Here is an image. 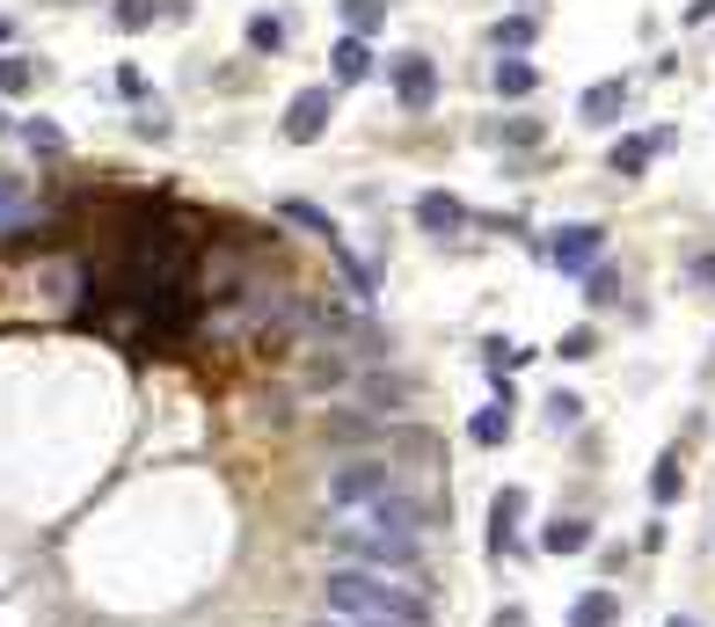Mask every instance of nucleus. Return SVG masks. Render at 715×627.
Returning <instances> with one entry per match:
<instances>
[{"mask_svg": "<svg viewBox=\"0 0 715 627\" xmlns=\"http://www.w3.org/2000/svg\"><path fill=\"white\" fill-rule=\"evenodd\" d=\"M672 146V132H629V140H613V154H606V168L621 175V183H635V175L650 168V161Z\"/></svg>", "mask_w": 715, "mask_h": 627, "instance_id": "obj_7", "label": "nucleus"}, {"mask_svg": "<svg viewBox=\"0 0 715 627\" xmlns=\"http://www.w3.org/2000/svg\"><path fill=\"white\" fill-rule=\"evenodd\" d=\"M576 417H584V401L576 394H548V423H555V431H570Z\"/></svg>", "mask_w": 715, "mask_h": 627, "instance_id": "obj_25", "label": "nucleus"}, {"mask_svg": "<svg viewBox=\"0 0 715 627\" xmlns=\"http://www.w3.org/2000/svg\"><path fill=\"white\" fill-rule=\"evenodd\" d=\"M489 627H525V606H504V613H497Z\"/></svg>", "mask_w": 715, "mask_h": 627, "instance_id": "obj_30", "label": "nucleus"}, {"mask_svg": "<svg viewBox=\"0 0 715 627\" xmlns=\"http://www.w3.org/2000/svg\"><path fill=\"white\" fill-rule=\"evenodd\" d=\"M315 627H387V620H344V613H329V620H315Z\"/></svg>", "mask_w": 715, "mask_h": 627, "instance_id": "obj_32", "label": "nucleus"}, {"mask_svg": "<svg viewBox=\"0 0 715 627\" xmlns=\"http://www.w3.org/2000/svg\"><path fill=\"white\" fill-rule=\"evenodd\" d=\"M621 620V592H584L570 606V627H613Z\"/></svg>", "mask_w": 715, "mask_h": 627, "instance_id": "obj_16", "label": "nucleus"}, {"mask_svg": "<svg viewBox=\"0 0 715 627\" xmlns=\"http://www.w3.org/2000/svg\"><path fill=\"white\" fill-rule=\"evenodd\" d=\"M278 219H285V227H307V234H321V241L336 248V219L315 205V197H278Z\"/></svg>", "mask_w": 715, "mask_h": 627, "instance_id": "obj_14", "label": "nucleus"}, {"mask_svg": "<svg viewBox=\"0 0 715 627\" xmlns=\"http://www.w3.org/2000/svg\"><path fill=\"white\" fill-rule=\"evenodd\" d=\"M409 212H417V227H423V234H460V227H468V205H460L453 191H423Z\"/></svg>", "mask_w": 715, "mask_h": 627, "instance_id": "obj_10", "label": "nucleus"}, {"mask_svg": "<svg viewBox=\"0 0 715 627\" xmlns=\"http://www.w3.org/2000/svg\"><path fill=\"white\" fill-rule=\"evenodd\" d=\"M541 547L548 555H584V547H592V518H548Z\"/></svg>", "mask_w": 715, "mask_h": 627, "instance_id": "obj_15", "label": "nucleus"}, {"mask_svg": "<svg viewBox=\"0 0 715 627\" xmlns=\"http://www.w3.org/2000/svg\"><path fill=\"white\" fill-rule=\"evenodd\" d=\"M22 140L44 146V154H59V146H67V132H59V124H22Z\"/></svg>", "mask_w": 715, "mask_h": 627, "instance_id": "obj_27", "label": "nucleus"}, {"mask_svg": "<svg viewBox=\"0 0 715 627\" xmlns=\"http://www.w3.org/2000/svg\"><path fill=\"white\" fill-rule=\"evenodd\" d=\"M489 140H504V146H541V117H511V124H489Z\"/></svg>", "mask_w": 715, "mask_h": 627, "instance_id": "obj_22", "label": "nucleus"}, {"mask_svg": "<svg viewBox=\"0 0 715 627\" xmlns=\"http://www.w3.org/2000/svg\"><path fill=\"white\" fill-rule=\"evenodd\" d=\"M680 489H686V467H680V453H664L650 467V504H680Z\"/></svg>", "mask_w": 715, "mask_h": 627, "instance_id": "obj_18", "label": "nucleus"}, {"mask_svg": "<svg viewBox=\"0 0 715 627\" xmlns=\"http://www.w3.org/2000/svg\"><path fill=\"white\" fill-rule=\"evenodd\" d=\"M592 350H599V329H570V336H562V343H555V358H570V366H584Z\"/></svg>", "mask_w": 715, "mask_h": 627, "instance_id": "obj_23", "label": "nucleus"}, {"mask_svg": "<svg viewBox=\"0 0 715 627\" xmlns=\"http://www.w3.org/2000/svg\"><path fill=\"white\" fill-rule=\"evenodd\" d=\"M16 205H22V183H16V175H0V219H8Z\"/></svg>", "mask_w": 715, "mask_h": 627, "instance_id": "obj_28", "label": "nucleus"}, {"mask_svg": "<svg viewBox=\"0 0 715 627\" xmlns=\"http://www.w3.org/2000/svg\"><path fill=\"white\" fill-rule=\"evenodd\" d=\"M664 627H701V620H686V613H672V620H664Z\"/></svg>", "mask_w": 715, "mask_h": 627, "instance_id": "obj_33", "label": "nucleus"}, {"mask_svg": "<svg viewBox=\"0 0 715 627\" xmlns=\"http://www.w3.org/2000/svg\"><path fill=\"white\" fill-rule=\"evenodd\" d=\"M489 44L497 52H533L541 44V16H497L489 22Z\"/></svg>", "mask_w": 715, "mask_h": 627, "instance_id": "obj_13", "label": "nucleus"}, {"mask_svg": "<svg viewBox=\"0 0 715 627\" xmlns=\"http://www.w3.org/2000/svg\"><path fill=\"white\" fill-rule=\"evenodd\" d=\"M336 562H366V569H401V576H423V541L417 533H395L380 525L372 511H358L350 525H336Z\"/></svg>", "mask_w": 715, "mask_h": 627, "instance_id": "obj_2", "label": "nucleus"}, {"mask_svg": "<svg viewBox=\"0 0 715 627\" xmlns=\"http://www.w3.org/2000/svg\"><path fill=\"white\" fill-rule=\"evenodd\" d=\"M336 16H344V37H380L387 0H336Z\"/></svg>", "mask_w": 715, "mask_h": 627, "instance_id": "obj_17", "label": "nucleus"}, {"mask_svg": "<svg viewBox=\"0 0 715 627\" xmlns=\"http://www.w3.org/2000/svg\"><path fill=\"white\" fill-rule=\"evenodd\" d=\"M154 16H161V0H118V8H110V22H118L124 37H140Z\"/></svg>", "mask_w": 715, "mask_h": 627, "instance_id": "obj_20", "label": "nucleus"}, {"mask_svg": "<svg viewBox=\"0 0 715 627\" xmlns=\"http://www.w3.org/2000/svg\"><path fill=\"white\" fill-rule=\"evenodd\" d=\"M0 44H8V22H0Z\"/></svg>", "mask_w": 715, "mask_h": 627, "instance_id": "obj_34", "label": "nucleus"}, {"mask_svg": "<svg viewBox=\"0 0 715 627\" xmlns=\"http://www.w3.org/2000/svg\"><path fill=\"white\" fill-rule=\"evenodd\" d=\"M30 81H37V66H30V59L0 52V95H30Z\"/></svg>", "mask_w": 715, "mask_h": 627, "instance_id": "obj_21", "label": "nucleus"}, {"mask_svg": "<svg viewBox=\"0 0 715 627\" xmlns=\"http://www.w3.org/2000/svg\"><path fill=\"white\" fill-rule=\"evenodd\" d=\"M395 95H401V110H431L438 103V66L423 52H409V59H395Z\"/></svg>", "mask_w": 715, "mask_h": 627, "instance_id": "obj_5", "label": "nucleus"}, {"mask_svg": "<svg viewBox=\"0 0 715 627\" xmlns=\"http://www.w3.org/2000/svg\"><path fill=\"white\" fill-rule=\"evenodd\" d=\"M468 438H474V445H504V438H511V401H489L482 417L468 423Z\"/></svg>", "mask_w": 715, "mask_h": 627, "instance_id": "obj_19", "label": "nucleus"}, {"mask_svg": "<svg viewBox=\"0 0 715 627\" xmlns=\"http://www.w3.org/2000/svg\"><path fill=\"white\" fill-rule=\"evenodd\" d=\"M548 263H555L562 278H592L599 263H606V227H562L548 241Z\"/></svg>", "mask_w": 715, "mask_h": 627, "instance_id": "obj_4", "label": "nucleus"}, {"mask_svg": "<svg viewBox=\"0 0 715 627\" xmlns=\"http://www.w3.org/2000/svg\"><path fill=\"white\" fill-rule=\"evenodd\" d=\"M431 576H401V569H366V562H336L321 576V598L344 620H387V627H431L438 606L423 592Z\"/></svg>", "mask_w": 715, "mask_h": 627, "instance_id": "obj_1", "label": "nucleus"}, {"mask_svg": "<svg viewBox=\"0 0 715 627\" xmlns=\"http://www.w3.org/2000/svg\"><path fill=\"white\" fill-rule=\"evenodd\" d=\"M525 511V489H497V504H489V555H511V525Z\"/></svg>", "mask_w": 715, "mask_h": 627, "instance_id": "obj_11", "label": "nucleus"}, {"mask_svg": "<svg viewBox=\"0 0 715 627\" xmlns=\"http://www.w3.org/2000/svg\"><path fill=\"white\" fill-rule=\"evenodd\" d=\"M380 73V52H372V37H344L329 52V81L336 88H358V81H372Z\"/></svg>", "mask_w": 715, "mask_h": 627, "instance_id": "obj_8", "label": "nucleus"}, {"mask_svg": "<svg viewBox=\"0 0 715 627\" xmlns=\"http://www.w3.org/2000/svg\"><path fill=\"white\" fill-rule=\"evenodd\" d=\"M489 88L519 103V95H533V88H541V66H533V59H519V52H504V59H497V73H489Z\"/></svg>", "mask_w": 715, "mask_h": 627, "instance_id": "obj_12", "label": "nucleus"}, {"mask_svg": "<svg viewBox=\"0 0 715 627\" xmlns=\"http://www.w3.org/2000/svg\"><path fill=\"white\" fill-rule=\"evenodd\" d=\"M321 132H329V88H307V95H293V110H285V140L315 146Z\"/></svg>", "mask_w": 715, "mask_h": 627, "instance_id": "obj_6", "label": "nucleus"}, {"mask_svg": "<svg viewBox=\"0 0 715 627\" xmlns=\"http://www.w3.org/2000/svg\"><path fill=\"white\" fill-rule=\"evenodd\" d=\"M380 496H395V467H387V460H372V453L344 460V467L329 474V504L336 511H366V504H380Z\"/></svg>", "mask_w": 715, "mask_h": 627, "instance_id": "obj_3", "label": "nucleus"}, {"mask_svg": "<svg viewBox=\"0 0 715 627\" xmlns=\"http://www.w3.org/2000/svg\"><path fill=\"white\" fill-rule=\"evenodd\" d=\"M621 110H629V81H592L584 95H576V117L599 124V132H606V124H621Z\"/></svg>", "mask_w": 715, "mask_h": 627, "instance_id": "obj_9", "label": "nucleus"}, {"mask_svg": "<svg viewBox=\"0 0 715 627\" xmlns=\"http://www.w3.org/2000/svg\"><path fill=\"white\" fill-rule=\"evenodd\" d=\"M613 292H621V278H613L606 263H599L592 278H584V299H592V307H606V299H613Z\"/></svg>", "mask_w": 715, "mask_h": 627, "instance_id": "obj_26", "label": "nucleus"}, {"mask_svg": "<svg viewBox=\"0 0 715 627\" xmlns=\"http://www.w3.org/2000/svg\"><path fill=\"white\" fill-rule=\"evenodd\" d=\"M715 16V0H686V22H708Z\"/></svg>", "mask_w": 715, "mask_h": 627, "instance_id": "obj_31", "label": "nucleus"}, {"mask_svg": "<svg viewBox=\"0 0 715 627\" xmlns=\"http://www.w3.org/2000/svg\"><path fill=\"white\" fill-rule=\"evenodd\" d=\"M248 44H256V52H278V44H285L278 16H256V22H248Z\"/></svg>", "mask_w": 715, "mask_h": 627, "instance_id": "obj_24", "label": "nucleus"}, {"mask_svg": "<svg viewBox=\"0 0 715 627\" xmlns=\"http://www.w3.org/2000/svg\"><path fill=\"white\" fill-rule=\"evenodd\" d=\"M694 285H708V292H715V248H701V256H694Z\"/></svg>", "mask_w": 715, "mask_h": 627, "instance_id": "obj_29", "label": "nucleus"}]
</instances>
